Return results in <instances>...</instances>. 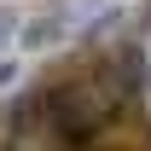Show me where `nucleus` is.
I'll list each match as a JSON object with an SVG mask.
<instances>
[{
	"instance_id": "1",
	"label": "nucleus",
	"mask_w": 151,
	"mask_h": 151,
	"mask_svg": "<svg viewBox=\"0 0 151 151\" xmlns=\"http://www.w3.org/2000/svg\"><path fill=\"white\" fill-rule=\"evenodd\" d=\"M134 6L139 0H0V99Z\"/></svg>"
}]
</instances>
